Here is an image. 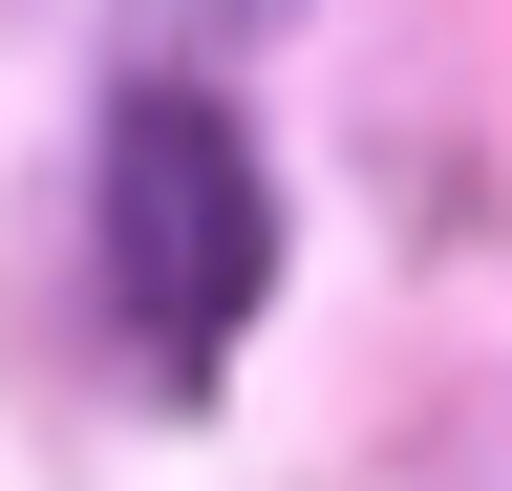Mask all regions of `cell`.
Returning <instances> with one entry per match:
<instances>
[{"label":"cell","mask_w":512,"mask_h":491,"mask_svg":"<svg viewBox=\"0 0 512 491\" xmlns=\"http://www.w3.org/2000/svg\"><path fill=\"white\" fill-rule=\"evenodd\" d=\"M86 278L150 385H214V363L256 342V299H278V171H256V129L214 86H107V150H86Z\"/></svg>","instance_id":"obj_1"},{"label":"cell","mask_w":512,"mask_h":491,"mask_svg":"<svg viewBox=\"0 0 512 491\" xmlns=\"http://www.w3.org/2000/svg\"><path fill=\"white\" fill-rule=\"evenodd\" d=\"M278 22H299V0H128V65H150V86H214L235 43H278Z\"/></svg>","instance_id":"obj_2"}]
</instances>
